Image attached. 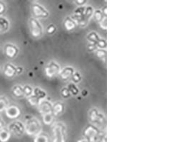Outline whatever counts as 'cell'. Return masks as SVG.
Masks as SVG:
<instances>
[{"instance_id": "obj_31", "label": "cell", "mask_w": 178, "mask_h": 142, "mask_svg": "<svg viewBox=\"0 0 178 142\" xmlns=\"http://www.w3.org/2000/svg\"><path fill=\"white\" fill-rule=\"evenodd\" d=\"M61 95H62V97H63V98H69V97H71V92H69V89L66 87L61 89Z\"/></svg>"}, {"instance_id": "obj_38", "label": "cell", "mask_w": 178, "mask_h": 142, "mask_svg": "<svg viewBox=\"0 0 178 142\" xmlns=\"http://www.w3.org/2000/svg\"><path fill=\"white\" fill-rule=\"evenodd\" d=\"M23 70H24V68H23V67H20V66H19V67H16L17 75L21 74V73L23 72Z\"/></svg>"}, {"instance_id": "obj_9", "label": "cell", "mask_w": 178, "mask_h": 142, "mask_svg": "<svg viewBox=\"0 0 178 142\" xmlns=\"http://www.w3.org/2000/svg\"><path fill=\"white\" fill-rule=\"evenodd\" d=\"M39 110L41 114H53V105L51 103L47 100H41L39 103Z\"/></svg>"}, {"instance_id": "obj_11", "label": "cell", "mask_w": 178, "mask_h": 142, "mask_svg": "<svg viewBox=\"0 0 178 142\" xmlns=\"http://www.w3.org/2000/svg\"><path fill=\"white\" fill-rule=\"evenodd\" d=\"M4 51L6 55L10 58L16 57L19 53V49L14 44H6L4 47Z\"/></svg>"}, {"instance_id": "obj_39", "label": "cell", "mask_w": 178, "mask_h": 142, "mask_svg": "<svg viewBox=\"0 0 178 142\" xmlns=\"http://www.w3.org/2000/svg\"><path fill=\"white\" fill-rule=\"evenodd\" d=\"M86 1H76L75 2V3L77 4V5H78V6H83V5L86 3Z\"/></svg>"}, {"instance_id": "obj_24", "label": "cell", "mask_w": 178, "mask_h": 142, "mask_svg": "<svg viewBox=\"0 0 178 142\" xmlns=\"http://www.w3.org/2000/svg\"><path fill=\"white\" fill-rule=\"evenodd\" d=\"M67 88L69 89V92H71V95H75V96H76V95H77L78 94L79 90H78V88L76 87V85L74 83H69V85H68Z\"/></svg>"}, {"instance_id": "obj_32", "label": "cell", "mask_w": 178, "mask_h": 142, "mask_svg": "<svg viewBox=\"0 0 178 142\" xmlns=\"http://www.w3.org/2000/svg\"><path fill=\"white\" fill-rule=\"evenodd\" d=\"M96 46H97V47L100 48V49H104V48H106V46H107L106 41H105V40L104 39H100L98 41L97 43H96Z\"/></svg>"}, {"instance_id": "obj_28", "label": "cell", "mask_w": 178, "mask_h": 142, "mask_svg": "<svg viewBox=\"0 0 178 142\" xmlns=\"http://www.w3.org/2000/svg\"><path fill=\"white\" fill-rule=\"evenodd\" d=\"M43 120L44 122L46 124H51L54 120V117L53 114H47L43 115Z\"/></svg>"}, {"instance_id": "obj_16", "label": "cell", "mask_w": 178, "mask_h": 142, "mask_svg": "<svg viewBox=\"0 0 178 142\" xmlns=\"http://www.w3.org/2000/svg\"><path fill=\"white\" fill-rule=\"evenodd\" d=\"M9 28V22L6 18L0 17V34L7 32Z\"/></svg>"}, {"instance_id": "obj_42", "label": "cell", "mask_w": 178, "mask_h": 142, "mask_svg": "<svg viewBox=\"0 0 178 142\" xmlns=\"http://www.w3.org/2000/svg\"><path fill=\"white\" fill-rule=\"evenodd\" d=\"M77 142H89V141L87 140L86 139H80V140H78V141Z\"/></svg>"}, {"instance_id": "obj_17", "label": "cell", "mask_w": 178, "mask_h": 142, "mask_svg": "<svg viewBox=\"0 0 178 142\" xmlns=\"http://www.w3.org/2000/svg\"><path fill=\"white\" fill-rule=\"evenodd\" d=\"M64 27L68 31H71L74 29L77 26V24L73 19H71V17H68L64 21Z\"/></svg>"}, {"instance_id": "obj_14", "label": "cell", "mask_w": 178, "mask_h": 142, "mask_svg": "<svg viewBox=\"0 0 178 142\" xmlns=\"http://www.w3.org/2000/svg\"><path fill=\"white\" fill-rule=\"evenodd\" d=\"M65 106L63 105V103H60V102H57L53 105V114L55 116H59L62 114L64 112Z\"/></svg>"}, {"instance_id": "obj_30", "label": "cell", "mask_w": 178, "mask_h": 142, "mask_svg": "<svg viewBox=\"0 0 178 142\" xmlns=\"http://www.w3.org/2000/svg\"><path fill=\"white\" fill-rule=\"evenodd\" d=\"M72 79H73L74 83H78L81 81V79H82V76H81V73L79 72H74L73 76H72Z\"/></svg>"}, {"instance_id": "obj_26", "label": "cell", "mask_w": 178, "mask_h": 142, "mask_svg": "<svg viewBox=\"0 0 178 142\" xmlns=\"http://www.w3.org/2000/svg\"><path fill=\"white\" fill-rule=\"evenodd\" d=\"M28 100L29 102V103L31 104L32 105H39V103H40V102L41 101V99H39L38 97H35L34 95H32V96L28 97Z\"/></svg>"}, {"instance_id": "obj_21", "label": "cell", "mask_w": 178, "mask_h": 142, "mask_svg": "<svg viewBox=\"0 0 178 142\" xmlns=\"http://www.w3.org/2000/svg\"><path fill=\"white\" fill-rule=\"evenodd\" d=\"M94 10L93 8L91 6H89L87 7H85L84 15H83V17H84V19L86 20V21H89L90 18L92 17V15L93 14Z\"/></svg>"}, {"instance_id": "obj_12", "label": "cell", "mask_w": 178, "mask_h": 142, "mask_svg": "<svg viewBox=\"0 0 178 142\" xmlns=\"http://www.w3.org/2000/svg\"><path fill=\"white\" fill-rule=\"evenodd\" d=\"M74 72H75V70H74V68L71 67V66H67V67L63 68L61 70L59 75H60L61 79L63 80H67L71 78Z\"/></svg>"}, {"instance_id": "obj_10", "label": "cell", "mask_w": 178, "mask_h": 142, "mask_svg": "<svg viewBox=\"0 0 178 142\" xmlns=\"http://www.w3.org/2000/svg\"><path fill=\"white\" fill-rule=\"evenodd\" d=\"M5 112L6 116L10 119H16L20 115V110L18 106L14 105L8 106Z\"/></svg>"}, {"instance_id": "obj_7", "label": "cell", "mask_w": 178, "mask_h": 142, "mask_svg": "<svg viewBox=\"0 0 178 142\" xmlns=\"http://www.w3.org/2000/svg\"><path fill=\"white\" fill-rule=\"evenodd\" d=\"M32 11L34 16L36 17L47 18L49 15V12L38 3H34L32 4Z\"/></svg>"}, {"instance_id": "obj_29", "label": "cell", "mask_w": 178, "mask_h": 142, "mask_svg": "<svg viewBox=\"0 0 178 142\" xmlns=\"http://www.w3.org/2000/svg\"><path fill=\"white\" fill-rule=\"evenodd\" d=\"M85 6H78V8H77L75 10V12H74V15H75V16L78 17H83V15H84V12H85Z\"/></svg>"}, {"instance_id": "obj_19", "label": "cell", "mask_w": 178, "mask_h": 142, "mask_svg": "<svg viewBox=\"0 0 178 142\" xmlns=\"http://www.w3.org/2000/svg\"><path fill=\"white\" fill-rule=\"evenodd\" d=\"M87 39L89 40V43L92 44H96L98 40L100 39L99 36L97 34V33L95 32H90L87 36Z\"/></svg>"}, {"instance_id": "obj_40", "label": "cell", "mask_w": 178, "mask_h": 142, "mask_svg": "<svg viewBox=\"0 0 178 142\" xmlns=\"http://www.w3.org/2000/svg\"><path fill=\"white\" fill-rule=\"evenodd\" d=\"M4 121H3V120H2V117H0V129H2V128H4Z\"/></svg>"}, {"instance_id": "obj_8", "label": "cell", "mask_w": 178, "mask_h": 142, "mask_svg": "<svg viewBox=\"0 0 178 142\" xmlns=\"http://www.w3.org/2000/svg\"><path fill=\"white\" fill-rule=\"evenodd\" d=\"M89 117L92 122L96 124H101L104 121V117L98 112L96 109H92L89 112Z\"/></svg>"}, {"instance_id": "obj_13", "label": "cell", "mask_w": 178, "mask_h": 142, "mask_svg": "<svg viewBox=\"0 0 178 142\" xmlns=\"http://www.w3.org/2000/svg\"><path fill=\"white\" fill-rule=\"evenodd\" d=\"M4 75L9 77H13L17 75L16 67L11 63L6 64L4 70Z\"/></svg>"}, {"instance_id": "obj_27", "label": "cell", "mask_w": 178, "mask_h": 142, "mask_svg": "<svg viewBox=\"0 0 178 142\" xmlns=\"http://www.w3.org/2000/svg\"><path fill=\"white\" fill-rule=\"evenodd\" d=\"M93 14H94V18H95V19L98 22H100L103 19V17H105L104 15H103V14L102 11L100 10V9L96 10L95 12H93Z\"/></svg>"}, {"instance_id": "obj_41", "label": "cell", "mask_w": 178, "mask_h": 142, "mask_svg": "<svg viewBox=\"0 0 178 142\" xmlns=\"http://www.w3.org/2000/svg\"><path fill=\"white\" fill-rule=\"evenodd\" d=\"M88 94V91L86 90H83L81 92V95H82L83 97H85Z\"/></svg>"}, {"instance_id": "obj_34", "label": "cell", "mask_w": 178, "mask_h": 142, "mask_svg": "<svg viewBox=\"0 0 178 142\" xmlns=\"http://www.w3.org/2000/svg\"><path fill=\"white\" fill-rule=\"evenodd\" d=\"M47 32L49 34H54L55 32H56V27L54 24H50L48 26L47 28Z\"/></svg>"}, {"instance_id": "obj_35", "label": "cell", "mask_w": 178, "mask_h": 142, "mask_svg": "<svg viewBox=\"0 0 178 142\" xmlns=\"http://www.w3.org/2000/svg\"><path fill=\"white\" fill-rule=\"evenodd\" d=\"M99 24H100V27H101L103 29H104V30L106 29V27H107V19H106V17H103V19L99 22Z\"/></svg>"}, {"instance_id": "obj_33", "label": "cell", "mask_w": 178, "mask_h": 142, "mask_svg": "<svg viewBox=\"0 0 178 142\" xmlns=\"http://www.w3.org/2000/svg\"><path fill=\"white\" fill-rule=\"evenodd\" d=\"M96 55L100 59H105L106 57V51L104 49H99L96 50Z\"/></svg>"}, {"instance_id": "obj_15", "label": "cell", "mask_w": 178, "mask_h": 142, "mask_svg": "<svg viewBox=\"0 0 178 142\" xmlns=\"http://www.w3.org/2000/svg\"><path fill=\"white\" fill-rule=\"evenodd\" d=\"M11 137V133L7 128H2L0 129V142H7Z\"/></svg>"}, {"instance_id": "obj_2", "label": "cell", "mask_w": 178, "mask_h": 142, "mask_svg": "<svg viewBox=\"0 0 178 142\" xmlns=\"http://www.w3.org/2000/svg\"><path fill=\"white\" fill-rule=\"evenodd\" d=\"M25 132L29 136H36L40 134L41 126V124L36 118H30L26 119L25 125Z\"/></svg>"}, {"instance_id": "obj_25", "label": "cell", "mask_w": 178, "mask_h": 142, "mask_svg": "<svg viewBox=\"0 0 178 142\" xmlns=\"http://www.w3.org/2000/svg\"><path fill=\"white\" fill-rule=\"evenodd\" d=\"M24 96L30 97L33 95V88L30 85H25L23 87Z\"/></svg>"}, {"instance_id": "obj_6", "label": "cell", "mask_w": 178, "mask_h": 142, "mask_svg": "<svg viewBox=\"0 0 178 142\" xmlns=\"http://www.w3.org/2000/svg\"><path fill=\"white\" fill-rule=\"evenodd\" d=\"M61 72L60 66L56 62L50 61L46 66L45 73L49 77H54L57 76Z\"/></svg>"}, {"instance_id": "obj_5", "label": "cell", "mask_w": 178, "mask_h": 142, "mask_svg": "<svg viewBox=\"0 0 178 142\" xmlns=\"http://www.w3.org/2000/svg\"><path fill=\"white\" fill-rule=\"evenodd\" d=\"M98 129L95 126L89 124L83 131V135L88 141L90 142H96V138L98 136Z\"/></svg>"}, {"instance_id": "obj_37", "label": "cell", "mask_w": 178, "mask_h": 142, "mask_svg": "<svg viewBox=\"0 0 178 142\" xmlns=\"http://www.w3.org/2000/svg\"><path fill=\"white\" fill-rule=\"evenodd\" d=\"M5 11V4L0 2V14L3 13Z\"/></svg>"}, {"instance_id": "obj_18", "label": "cell", "mask_w": 178, "mask_h": 142, "mask_svg": "<svg viewBox=\"0 0 178 142\" xmlns=\"http://www.w3.org/2000/svg\"><path fill=\"white\" fill-rule=\"evenodd\" d=\"M33 95H34L35 97H38L39 99L43 100L44 98L47 97V93H46L43 90H41L39 88H35L33 89Z\"/></svg>"}, {"instance_id": "obj_20", "label": "cell", "mask_w": 178, "mask_h": 142, "mask_svg": "<svg viewBox=\"0 0 178 142\" xmlns=\"http://www.w3.org/2000/svg\"><path fill=\"white\" fill-rule=\"evenodd\" d=\"M13 93L17 97H21L24 96V91L22 86L17 85L13 88Z\"/></svg>"}, {"instance_id": "obj_4", "label": "cell", "mask_w": 178, "mask_h": 142, "mask_svg": "<svg viewBox=\"0 0 178 142\" xmlns=\"http://www.w3.org/2000/svg\"><path fill=\"white\" fill-rule=\"evenodd\" d=\"M8 130L10 133L17 136H20L24 134L25 132V127L22 122L19 121H13L12 123L9 124L8 127Z\"/></svg>"}, {"instance_id": "obj_3", "label": "cell", "mask_w": 178, "mask_h": 142, "mask_svg": "<svg viewBox=\"0 0 178 142\" xmlns=\"http://www.w3.org/2000/svg\"><path fill=\"white\" fill-rule=\"evenodd\" d=\"M29 26L31 34L34 38H40L43 35V27L40 22L35 18L29 19Z\"/></svg>"}, {"instance_id": "obj_1", "label": "cell", "mask_w": 178, "mask_h": 142, "mask_svg": "<svg viewBox=\"0 0 178 142\" xmlns=\"http://www.w3.org/2000/svg\"><path fill=\"white\" fill-rule=\"evenodd\" d=\"M53 142H66V127L62 122H56L52 126Z\"/></svg>"}, {"instance_id": "obj_36", "label": "cell", "mask_w": 178, "mask_h": 142, "mask_svg": "<svg viewBox=\"0 0 178 142\" xmlns=\"http://www.w3.org/2000/svg\"><path fill=\"white\" fill-rule=\"evenodd\" d=\"M88 49H89L90 51H95L97 49V46L96 44H92V43H89L88 45Z\"/></svg>"}, {"instance_id": "obj_22", "label": "cell", "mask_w": 178, "mask_h": 142, "mask_svg": "<svg viewBox=\"0 0 178 142\" xmlns=\"http://www.w3.org/2000/svg\"><path fill=\"white\" fill-rule=\"evenodd\" d=\"M34 142H49V137L46 134L40 133L35 137Z\"/></svg>"}, {"instance_id": "obj_23", "label": "cell", "mask_w": 178, "mask_h": 142, "mask_svg": "<svg viewBox=\"0 0 178 142\" xmlns=\"http://www.w3.org/2000/svg\"><path fill=\"white\" fill-rule=\"evenodd\" d=\"M9 106V100L6 97H0V112L5 110Z\"/></svg>"}]
</instances>
